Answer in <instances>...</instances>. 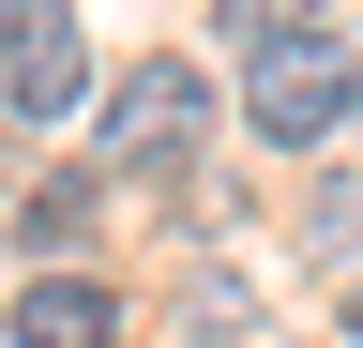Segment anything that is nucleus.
<instances>
[{"label": "nucleus", "mask_w": 363, "mask_h": 348, "mask_svg": "<svg viewBox=\"0 0 363 348\" xmlns=\"http://www.w3.org/2000/svg\"><path fill=\"white\" fill-rule=\"evenodd\" d=\"M348 106H363V61L333 46V30H288V46H257V76H242V121L272 152H318Z\"/></svg>", "instance_id": "obj_1"}, {"label": "nucleus", "mask_w": 363, "mask_h": 348, "mask_svg": "<svg viewBox=\"0 0 363 348\" xmlns=\"http://www.w3.org/2000/svg\"><path fill=\"white\" fill-rule=\"evenodd\" d=\"M212 137V76L197 61H136L121 91H106V167H167V152H197Z\"/></svg>", "instance_id": "obj_2"}, {"label": "nucleus", "mask_w": 363, "mask_h": 348, "mask_svg": "<svg viewBox=\"0 0 363 348\" xmlns=\"http://www.w3.org/2000/svg\"><path fill=\"white\" fill-rule=\"evenodd\" d=\"M0 91H16V121L91 106V30L61 16V0H30V16H16V61H0Z\"/></svg>", "instance_id": "obj_3"}, {"label": "nucleus", "mask_w": 363, "mask_h": 348, "mask_svg": "<svg viewBox=\"0 0 363 348\" xmlns=\"http://www.w3.org/2000/svg\"><path fill=\"white\" fill-rule=\"evenodd\" d=\"M16 348H121V288H91V273H30V288H16Z\"/></svg>", "instance_id": "obj_4"}, {"label": "nucleus", "mask_w": 363, "mask_h": 348, "mask_svg": "<svg viewBox=\"0 0 363 348\" xmlns=\"http://www.w3.org/2000/svg\"><path fill=\"white\" fill-rule=\"evenodd\" d=\"M182 318H197V333H227V348H242V333H257V288H242V273H227V257H197V273H182Z\"/></svg>", "instance_id": "obj_5"}, {"label": "nucleus", "mask_w": 363, "mask_h": 348, "mask_svg": "<svg viewBox=\"0 0 363 348\" xmlns=\"http://www.w3.org/2000/svg\"><path fill=\"white\" fill-rule=\"evenodd\" d=\"M227 46H288V30H318V0H212Z\"/></svg>", "instance_id": "obj_6"}, {"label": "nucleus", "mask_w": 363, "mask_h": 348, "mask_svg": "<svg viewBox=\"0 0 363 348\" xmlns=\"http://www.w3.org/2000/svg\"><path fill=\"white\" fill-rule=\"evenodd\" d=\"M16 228H30V242H76V228H91V182H76V167H61V182H30Z\"/></svg>", "instance_id": "obj_7"}, {"label": "nucleus", "mask_w": 363, "mask_h": 348, "mask_svg": "<svg viewBox=\"0 0 363 348\" xmlns=\"http://www.w3.org/2000/svg\"><path fill=\"white\" fill-rule=\"evenodd\" d=\"M348 348H363V288H348Z\"/></svg>", "instance_id": "obj_8"}, {"label": "nucleus", "mask_w": 363, "mask_h": 348, "mask_svg": "<svg viewBox=\"0 0 363 348\" xmlns=\"http://www.w3.org/2000/svg\"><path fill=\"white\" fill-rule=\"evenodd\" d=\"M348 121H363V106H348Z\"/></svg>", "instance_id": "obj_9"}]
</instances>
